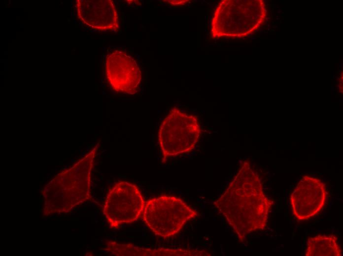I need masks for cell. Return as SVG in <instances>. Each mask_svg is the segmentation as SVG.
<instances>
[{"label": "cell", "mask_w": 343, "mask_h": 256, "mask_svg": "<svg viewBox=\"0 0 343 256\" xmlns=\"http://www.w3.org/2000/svg\"><path fill=\"white\" fill-rule=\"evenodd\" d=\"M213 204L243 242L249 234L266 227L273 202L266 196L260 176L244 161Z\"/></svg>", "instance_id": "obj_1"}, {"label": "cell", "mask_w": 343, "mask_h": 256, "mask_svg": "<svg viewBox=\"0 0 343 256\" xmlns=\"http://www.w3.org/2000/svg\"><path fill=\"white\" fill-rule=\"evenodd\" d=\"M95 146L83 158L57 174L45 187L44 215L70 211L90 199L92 169L97 150Z\"/></svg>", "instance_id": "obj_2"}, {"label": "cell", "mask_w": 343, "mask_h": 256, "mask_svg": "<svg viewBox=\"0 0 343 256\" xmlns=\"http://www.w3.org/2000/svg\"><path fill=\"white\" fill-rule=\"evenodd\" d=\"M266 15L262 0H222L211 18V36L214 39L247 36L260 27Z\"/></svg>", "instance_id": "obj_3"}, {"label": "cell", "mask_w": 343, "mask_h": 256, "mask_svg": "<svg viewBox=\"0 0 343 256\" xmlns=\"http://www.w3.org/2000/svg\"><path fill=\"white\" fill-rule=\"evenodd\" d=\"M197 116L174 107L161 123L158 141L163 161L168 158L188 153L195 147L201 134Z\"/></svg>", "instance_id": "obj_4"}, {"label": "cell", "mask_w": 343, "mask_h": 256, "mask_svg": "<svg viewBox=\"0 0 343 256\" xmlns=\"http://www.w3.org/2000/svg\"><path fill=\"white\" fill-rule=\"evenodd\" d=\"M198 213L181 199L163 195L146 202L143 218L148 227L156 235L168 237L177 233L188 221Z\"/></svg>", "instance_id": "obj_5"}, {"label": "cell", "mask_w": 343, "mask_h": 256, "mask_svg": "<svg viewBox=\"0 0 343 256\" xmlns=\"http://www.w3.org/2000/svg\"><path fill=\"white\" fill-rule=\"evenodd\" d=\"M144 206L143 198L137 187L122 181L115 185L109 192L103 212L110 226L117 228L121 224L137 221Z\"/></svg>", "instance_id": "obj_6"}, {"label": "cell", "mask_w": 343, "mask_h": 256, "mask_svg": "<svg viewBox=\"0 0 343 256\" xmlns=\"http://www.w3.org/2000/svg\"><path fill=\"white\" fill-rule=\"evenodd\" d=\"M325 185L319 178L304 175L291 194L292 213L299 221H306L318 215L325 205Z\"/></svg>", "instance_id": "obj_7"}, {"label": "cell", "mask_w": 343, "mask_h": 256, "mask_svg": "<svg viewBox=\"0 0 343 256\" xmlns=\"http://www.w3.org/2000/svg\"><path fill=\"white\" fill-rule=\"evenodd\" d=\"M106 77L115 91L133 95L138 90L141 78L136 61L127 52L114 50L105 58Z\"/></svg>", "instance_id": "obj_8"}, {"label": "cell", "mask_w": 343, "mask_h": 256, "mask_svg": "<svg viewBox=\"0 0 343 256\" xmlns=\"http://www.w3.org/2000/svg\"><path fill=\"white\" fill-rule=\"evenodd\" d=\"M75 7L78 18L86 26L100 31L119 30V18L113 0H77Z\"/></svg>", "instance_id": "obj_9"}, {"label": "cell", "mask_w": 343, "mask_h": 256, "mask_svg": "<svg viewBox=\"0 0 343 256\" xmlns=\"http://www.w3.org/2000/svg\"><path fill=\"white\" fill-rule=\"evenodd\" d=\"M122 256H210L205 250L181 249L140 248L132 244L122 243L119 249Z\"/></svg>", "instance_id": "obj_10"}, {"label": "cell", "mask_w": 343, "mask_h": 256, "mask_svg": "<svg viewBox=\"0 0 343 256\" xmlns=\"http://www.w3.org/2000/svg\"><path fill=\"white\" fill-rule=\"evenodd\" d=\"M342 250L337 237L333 235H319L309 237L305 256H341Z\"/></svg>", "instance_id": "obj_11"}, {"label": "cell", "mask_w": 343, "mask_h": 256, "mask_svg": "<svg viewBox=\"0 0 343 256\" xmlns=\"http://www.w3.org/2000/svg\"><path fill=\"white\" fill-rule=\"evenodd\" d=\"M166 1L168 4L172 5H183L188 3L189 0H164Z\"/></svg>", "instance_id": "obj_12"}]
</instances>
